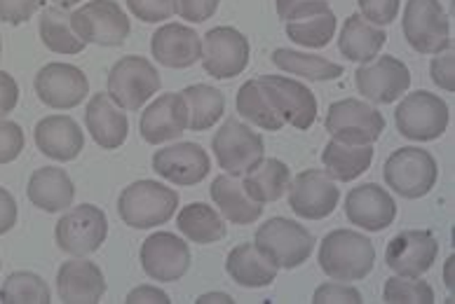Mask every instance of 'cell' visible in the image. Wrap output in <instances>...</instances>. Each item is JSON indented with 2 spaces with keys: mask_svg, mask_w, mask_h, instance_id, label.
<instances>
[{
  "mask_svg": "<svg viewBox=\"0 0 455 304\" xmlns=\"http://www.w3.org/2000/svg\"><path fill=\"white\" fill-rule=\"evenodd\" d=\"M319 267L333 281H362L373 272L376 248L355 230H333L319 244Z\"/></svg>",
  "mask_w": 455,
  "mask_h": 304,
  "instance_id": "obj_1",
  "label": "cell"
},
{
  "mask_svg": "<svg viewBox=\"0 0 455 304\" xmlns=\"http://www.w3.org/2000/svg\"><path fill=\"white\" fill-rule=\"evenodd\" d=\"M179 208V194L157 181H137L127 185L117 197V214L134 230L170 222Z\"/></svg>",
  "mask_w": 455,
  "mask_h": 304,
  "instance_id": "obj_2",
  "label": "cell"
},
{
  "mask_svg": "<svg viewBox=\"0 0 455 304\" xmlns=\"http://www.w3.org/2000/svg\"><path fill=\"white\" fill-rule=\"evenodd\" d=\"M254 244L277 269H296L315 251V237L289 218H270L256 230Z\"/></svg>",
  "mask_w": 455,
  "mask_h": 304,
  "instance_id": "obj_3",
  "label": "cell"
},
{
  "mask_svg": "<svg viewBox=\"0 0 455 304\" xmlns=\"http://www.w3.org/2000/svg\"><path fill=\"white\" fill-rule=\"evenodd\" d=\"M449 105L432 91H413L402 98L395 111V124L403 138L427 143L442 138L449 129Z\"/></svg>",
  "mask_w": 455,
  "mask_h": 304,
  "instance_id": "obj_4",
  "label": "cell"
},
{
  "mask_svg": "<svg viewBox=\"0 0 455 304\" xmlns=\"http://www.w3.org/2000/svg\"><path fill=\"white\" fill-rule=\"evenodd\" d=\"M212 150H214L219 167L228 175H235V178H242L244 174H249L266 157L263 136L244 122H240V120H235V117H228L226 122L221 124V129L216 131Z\"/></svg>",
  "mask_w": 455,
  "mask_h": 304,
  "instance_id": "obj_5",
  "label": "cell"
},
{
  "mask_svg": "<svg viewBox=\"0 0 455 304\" xmlns=\"http://www.w3.org/2000/svg\"><path fill=\"white\" fill-rule=\"evenodd\" d=\"M385 183L403 199H420L432 192L439 178L435 155L423 148L395 150L383 168Z\"/></svg>",
  "mask_w": 455,
  "mask_h": 304,
  "instance_id": "obj_6",
  "label": "cell"
},
{
  "mask_svg": "<svg viewBox=\"0 0 455 304\" xmlns=\"http://www.w3.org/2000/svg\"><path fill=\"white\" fill-rule=\"evenodd\" d=\"M160 87V73L146 57H123L108 73V97L123 111H141Z\"/></svg>",
  "mask_w": 455,
  "mask_h": 304,
  "instance_id": "obj_7",
  "label": "cell"
},
{
  "mask_svg": "<svg viewBox=\"0 0 455 304\" xmlns=\"http://www.w3.org/2000/svg\"><path fill=\"white\" fill-rule=\"evenodd\" d=\"M71 28L85 45L117 47L130 38L132 24L116 0H90L71 14Z\"/></svg>",
  "mask_w": 455,
  "mask_h": 304,
  "instance_id": "obj_8",
  "label": "cell"
},
{
  "mask_svg": "<svg viewBox=\"0 0 455 304\" xmlns=\"http://www.w3.org/2000/svg\"><path fill=\"white\" fill-rule=\"evenodd\" d=\"M108 237V221L99 207L80 204L66 211L54 227V241L73 258H87L97 253Z\"/></svg>",
  "mask_w": 455,
  "mask_h": 304,
  "instance_id": "obj_9",
  "label": "cell"
},
{
  "mask_svg": "<svg viewBox=\"0 0 455 304\" xmlns=\"http://www.w3.org/2000/svg\"><path fill=\"white\" fill-rule=\"evenodd\" d=\"M324 127L339 143L373 145L385 131V117L366 101L343 98L329 105Z\"/></svg>",
  "mask_w": 455,
  "mask_h": 304,
  "instance_id": "obj_10",
  "label": "cell"
},
{
  "mask_svg": "<svg viewBox=\"0 0 455 304\" xmlns=\"http://www.w3.org/2000/svg\"><path fill=\"white\" fill-rule=\"evenodd\" d=\"M402 27L418 54H439L451 47V24L439 0H409Z\"/></svg>",
  "mask_w": 455,
  "mask_h": 304,
  "instance_id": "obj_11",
  "label": "cell"
},
{
  "mask_svg": "<svg viewBox=\"0 0 455 304\" xmlns=\"http://www.w3.org/2000/svg\"><path fill=\"white\" fill-rule=\"evenodd\" d=\"M249 40L233 27H216L202 40V68L216 80H233L249 66Z\"/></svg>",
  "mask_w": 455,
  "mask_h": 304,
  "instance_id": "obj_12",
  "label": "cell"
},
{
  "mask_svg": "<svg viewBox=\"0 0 455 304\" xmlns=\"http://www.w3.org/2000/svg\"><path fill=\"white\" fill-rule=\"evenodd\" d=\"M289 207L303 221H324L336 211L340 201V188L331 175L319 168L300 171L289 183Z\"/></svg>",
  "mask_w": 455,
  "mask_h": 304,
  "instance_id": "obj_13",
  "label": "cell"
},
{
  "mask_svg": "<svg viewBox=\"0 0 455 304\" xmlns=\"http://www.w3.org/2000/svg\"><path fill=\"white\" fill-rule=\"evenodd\" d=\"M256 80L284 124H291L300 131L313 127L317 120V98L306 84L286 75H260Z\"/></svg>",
  "mask_w": 455,
  "mask_h": 304,
  "instance_id": "obj_14",
  "label": "cell"
},
{
  "mask_svg": "<svg viewBox=\"0 0 455 304\" xmlns=\"http://www.w3.org/2000/svg\"><path fill=\"white\" fill-rule=\"evenodd\" d=\"M357 91L376 105L395 104L411 87V73L403 61L395 57H378L362 64L355 73Z\"/></svg>",
  "mask_w": 455,
  "mask_h": 304,
  "instance_id": "obj_15",
  "label": "cell"
},
{
  "mask_svg": "<svg viewBox=\"0 0 455 304\" xmlns=\"http://www.w3.org/2000/svg\"><path fill=\"white\" fill-rule=\"evenodd\" d=\"M141 267L146 277L160 284L181 281L190 269L188 241L172 232H156L141 244Z\"/></svg>",
  "mask_w": 455,
  "mask_h": 304,
  "instance_id": "obj_16",
  "label": "cell"
},
{
  "mask_svg": "<svg viewBox=\"0 0 455 304\" xmlns=\"http://www.w3.org/2000/svg\"><path fill=\"white\" fill-rule=\"evenodd\" d=\"M36 94L47 108L71 111L80 105L90 94L87 75L73 64H47L36 75Z\"/></svg>",
  "mask_w": 455,
  "mask_h": 304,
  "instance_id": "obj_17",
  "label": "cell"
},
{
  "mask_svg": "<svg viewBox=\"0 0 455 304\" xmlns=\"http://www.w3.org/2000/svg\"><path fill=\"white\" fill-rule=\"evenodd\" d=\"M439 244L429 230H403L387 244L385 262L397 277H423L436 262Z\"/></svg>",
  "mask_w": 455,
  "mask_h": 304,
  "instance_id": "obj_18",
  "label": "cell"
},
{
  "mask_svg": "<svg viewBox=\"0 0 455 304\" xmlns=\"http://www.w3.org/2000/svg\"><path fill=\"white\" fill-rule=\"evenodd\" d=\"M153 171L174 185L190 188L207 178L212 171V160L207 150L197 143H176L153 155Z\"/></svg>",
  "mask_w": 455,
  "mask_h": 304,
  "instance_id": "obj_19",
  "label": "cell"
},
{
  "mask_svg": "<svg viewBox=\"0 0 455 304\" xmlns=\"http://www.w3.org/2000/svg\"><path fill=\"white\" fill-rule=\"evenodd\" d=\"M190 111L186 98L179 94H163L156 101L146 105L141 113V138L150 145H163V143L176 141L183 131L188 129Z\"/></svg>",
  "mask_w": 455,
  "mask_h": 304,
  "instance_id": "obj_20",
  "label": "cell"
},
{
  "mask_svg": "<svg viewBox=\"0 0 455 304\" xmlns=\"http://www.w3.org/2000/svg\"><path fill=\"white\" fill-rule=\"evenodd\" d=\"M345 215L352 225L362 227L366 232H383L397 218V204L385 188L376 183H364L347 194Z\"/></svg>",
  "mask_w": 455,
  "mask_h": 304,
  "instance_id": "obj_21",
  "label": "cell"
},
{
  "mask_svg": "<svg viewBox=\"0 0 455 304\" xmlns=\"http://www.w3.org/2000/svg\"><path fill=\"white\" fill-rule=\"evenodd\" d=\"M106 292L104 272L85 258H73L59 267L57 295L66 304H97Z\"/></svg>",
  "mask_w": 455,
  "mask_h": 304,
  "instance_id": "obj_22",
  "label": "cell"
},
{
  "mask_svg": "<svg viewBox=\"0 0 455 304\" xmlns=\"http://www.w3.org/2000/svg\"><path fill=\"white\" fill-rule=\"evenodd\" d=\"M150 52L157 64L181 71V68L196 66L202 58V38L197 31L183 24H164L153 33Z\"/></svg>",
  "mask_w": 455,
  "mask_h": 304,
  "instance_id": "obj_23",
  "label": "cell"
},
{
  "mask_svg": "<svg viewBox=\"0 0 455 304\" xmlns=\"http://www.w3.org/2000/svg\"><path fill=\"white\" fill-rule=\"evenodd\" d=\"M36 145L50 160L73 162L85 148V136L73 117L47 115L36 124Z\"/></svg>",
  "mask_w": 455,
  "mask_h": 304,
  "instance_id": "obj_24",
  "label": "cell"
},
{
  "mask_svg": "<svg viewBox=\"0 0 455 304\" xmlns=\"http://www.w3.org/2000/svg\"><path fill=\"white\" fill-rule=\"evenodd\" d=\"M85 124L94 143L104 150L120 148L130 134V120L123 113V108L108 97V91H99L90 98L85 111Z\"/></svg>",
  "mask_w": 455,
  "mask_h": 304,
  "instance_id": "obj_25",
  "label": "cell"
},
{
  "mask_svg": "<svg viewBox=\"0 0 455 304\" xmlns=\"http://www.w3.org/2000/svg\"><path fill=\"white\" fill-rule=\"evenodd\" d=\"M27 194L33 207L43 208L45 214H59V211L73 207L76 185L64 168L43 167L33 171L31 178H28Z\"/></svg>",
  "mask_w": 455,
  "mask_h": 304,
  "instance_id": "obj_26",
  "label": "cell"
},
{
  "mask_svg": "<svg viewBox=\"0 0 455 304\" xmlns=\"http://www.w3.org/2000/svg\"><path fill=\"white\" fill-rule=\"evenodd\" d=\"M387 43V33L383 27H376L366 21L362 14H350L343 21L339 35V50L347 61L355 64H369L380 54Z\"/></svg>",
  "mask_w": 455,
  "mask_h": 304,
  "instance_id": "obj_27",
  "label": "cell"
},
{
  "mask_svg": "<svg viewBox=\"0 0 455 304\" xmlns=\"http://www.w3.org/2000/svg\"><path fill=\"white\" fill-rule=\"evenodd\" d=\"M209 192H212V199L219 207L223 218L228 222H233V225H254L263 215V208H266L244 192L242 183L235 175L223 174L214 178Z\"/></svg>",
  "mask_w": 455,
  "mask_h": 304,
  "instance_id": "obj_28",
  "label": "cell"
},
{
  "mask_svg": "<svg viewBox=\"0 0 455 304\" xmlns=\"http://www.w3.org/2000/svg\"><path fill=\"white\" fill-rule=\"evenodd\" d=\"M226 272L242 288H266L277 278V267L256 248V244H240L228 253Z\"/></svg>",
  "mask_w": 455,
  "mask_h": 304,
  "instance_id": "obj_29",
  "label": "cell"
},
{
  "mask_svg": "<svg viewBox=\"0 0 455 304\" xmlns=\"http://www.w3.org/2000/svg\"><path fill=\"white\" fill-rule=\"evenodd\" d=\"M289 183H291V171L277 157H267V160L263 157V162L259 167L242 175L244 192L254 201L263 204V207L282 199V194L289 190Z\"/></svg>",
  "mask_w": 455,
  "mask_h": 304,
  "instance_id": "obj_30",
  "label": "cell"
},
{
  "mask_svg": "<svg viewBox=\"0 0 455 304\" xmlns=\"http://www.w3.org/2000/svg\"><path fill=\"white\" fill-rule=\"evenodd\" d=\"M371 162H373V145H347L331 138L322 152L326 174L339 183L357 181L359 175L369 171Z\"/></svg>",
  "mask_w": 455,
  "mask_h": 304,
  "instance_id": "obj_31",
  "label": "cell"
},
{
  "mask_svg": "<svg viewBox=\"0 0 455 304\" xmlns=\"http://www.w3.org/2000/svg\"><path fill=\"white\" fill-rule=\"evenodd\" d=\"M176 227L190 244H202V246L226 239L228 234V225L221 214L214 207L202 204V201L183 207L176 215Z\"/></svg>",
  "mask_w": 455,
  "mask_h": 304,
  "instance_id": "obj_32",
  "label": "cell"
},
{
  "mask_svg": "<svg viewBox=\"0 0 455 304\" xmlns=\"http://www.w3.org/2000/svg\"><path fill=\"white\" fill-rule=\"evenodd\" d=\"M273 64L282 73L299 75V78L313 80V82H326V80H339L343 75V66L333 64L329 58L317 57V54H306L299 50H275Z\"/></svg>",
  "mask_w": 455,
  "mask_h": 304,
  "instance_id": "obj_33",
  "label": "cell"
},
{
  "mask_svg": "<svg viewBox=\"0 0 455 304\" xmlns=\"http://www.w3.org/2000/svg\"><path fill=\"white\" fill-rule=\"evenodd\" d=\"M190 111V131L212 129L226 113V97L209 84H190L181 91Z\"/></svg>",
  "mask_w": 455,
  "mask_h": 304,
  "instance_id": "obj_34",
  "label": "cell"
},
{
  "mask_svg": "<svg viewBox=\"0 0 455 304\" xmlns=\"http://www.w3.org/2000/svg\"><path fill=\"white\" fill-rule=\"evenodd\" d=\"M40 40L47 50L57 54H80L87 47L73 33L71 14L57 5L45 7L40 14Z\"/></svg>",
  "mask_w": 455,
  "mask_h": 304,
  "instance_id": "obj_35",
  "label": "cell"
},
{
  "mask_svg": "<svg viewBox=\"0 0 455 304\" xmlns=\"http://www.w3.org/2000/svg\"><path fill=\"white\" fill-rule=\"evenodd\" d=\"M237 113H240L249 124H254L263 131H280L284 127V120L275 111L273 104L260 90L259 80H247L237 91Z\"/></svg>",
  "mask_w": 455,
  "mask_h": 304,
  "instance_id": "obj_36",
  "label": "cell"
},
{
  "mask_svg": "<svg viewBox=\"0 0 455 304\" xmlns=\"http://www.w3.org/2000/svg\"><path fill=\"white\" fill-rule=\"evenodd\" d=\"M336 27H339V19L331 12V7H326V10L310 14L306 19L286 21V35L296 45L307 47V50H324L336 35Z\"/></svg>",
  "mask_w": 455,
  "mask_h": 304,
  "instance_id": "obj_37",
  "label": "cell"
},
{
  "mask_svg": "<svg viewBox=\"0 0 455 304\" xmlns=\"http://www.w3.org/2000/svg\"><path fill=\"white\" fill-rule=\"evenodd\" d=\"M0 302L3 304H50L52 291L45 284V278L33 272H14L5 278L0 288Z\"/></svg>",
  "mask_w": 455,
  "mask_h": 304,
  "instance_id": "obj_38",
  "label": "cell"
},
{
  "mask_svg": "<svg viewBox=\"0 0 455 304\" xmlns=\"http://www.w3.org/2000/svg\"><path fill=\"white\" fill-rule=\"evenodd\" d=\"M383 300L387 304H432L435 288L420 277H392L385 281Z\"/></svg>",
  "mask_w": 455,
  "mask_h": 304,
  "instance_id": "obj_39",
  "label": "cell"
},
{
  "mask_svg": "<svg viewBox=\"0 0 455 304\" xmlns=\"http://www.w3.org/2000/svg\"><path fill=\"white\" fill-rule=\"evenodd\" d=\"M127 7L143 24H160L179 12L176 0H127Z\"/></svg>",
  "mask_w": 455,
  "mask_h": 304,
  "instance_id": "obj_40",
  "label": "cell"
},
{
  "mask_svg": "<svg viewBox=\"0 0 455 304\" xmlns=\"http://www.w3.org/2000/svg\"><path fill=\"white\" fill-rule=\"evenodd\" d=\"M315 304H359L362 292L355 285L345 284V281H329V284L319 285L313 295Z\"/></svg>",
  "mask_w": 455,
  "mask_h": 304,
  "instance_id": "obj_41",
  "label": "cell"
},
{
  "mask_svg": "<svg viewBox=\"0 0 455 304\" xmlns=\"http://www.w3.org/2000/svg\"><path fill=\"white\" fill-rule=\"evenodd\" d=\"M24 145H27V138L20 124L0 117V164L14 162L21 155Z\"/></svg>",
  "mask_w": 455,
  "mask_h": 304,
  "instance_id": "obj_42",
  "label": "cell"
},
{
  "mask_svg": "<svg viewBox=\"0 0 455 304\" xmlns=\"http://www.w3.org/2000/svg\"><path fill=\"white\" fill-rule=\"evenodd\" d=\"M362 17L376 27H387L397 19L402 0H357Z\"/></svg>",
  "mask_w": 455,
  "mask_h": 304,
  "instance_id": "obj_43",
  "label": "cell"
},
{
  "mask_svg": "<svg viewBox=\"0 0 455 304\" xmlns=\"http://www.w3.org/2000/svg\"><path fill=\"white\" fill-rule=\"evenodd\" d=\"M453 61H455V52L453 45L442 50L439 54H435L432 58V64H429V75L435 80V84L439 90L443 91H455V80H453Z\"/></svg>",
  "mask_w": 455,
  "mask_h": 304,
  "instance_id": "obj_44",
  "label": "cell"
},
{
  "mask_svg": "<svg viewBox=\"0 0 455 304\" xmlns=\"http://www.w3.org/2000/svg\"><path fill=\"white\" fill-rule=\"evenodd\" d=\"M45 0H0V21L20 27L38 12Z\"/></svg>",
  "mask_w": 455,
  "mask_h": 304,
  "instance_id": "obj_45",
  "label": "cell"
},
{
  "mask_svg": "<svg viewBox=\"0 0 455 304\" xmlns=\"http://www.w3.org/2000/svg\"><path fill=\"white\" fill-rule=\"evenodd\" d=\"M275 5L282 21H299L326 10L329 3L326 0H275Z\"/></svg>",
  "mask_w": 455,
  "mask_h": 304,
  "instance_id": "obj_46",
  "label": "cell"
},
{
  "mask_svg": "<svg viewBox=\"0 0 455 304\" xmlns=\"http://www.w3.org/2000/svg\"><path fill=\"white\" fill-rule=\"evenodd\" d=\"M179 5V14L183 19L193 21V24H202L207 21L209 17H214L221 0H176Z\"/></svg>",
  "mask_w": 455,
  "mask_h": 304,
  "instance_id": "obj_47",
  "label": "cell"
},
{
  "mask_svg": "<svg viewBox=\"0 0 455 304\" xmlns=\"http://www.w3.org/2000/svg\"><path fill=\"white\" fill-rule=\"evenodd\" d=\"M20 104V84L10 73L0 71V117L10 115Z\"/></svg>",
  "mask_w": 455,
  "mask_h": 304,
  "instance_id": "obj_48",
  "label": "cell"
},
{
  "mask_svg": "<svg viewBox=\"0 0 455 304\" xmlns=\"http://www.w3.org/2000/svg\"><path fill=\"white\" fill-rule=\"evenodd\" d=\"M127 304H172L170 295L156 285H139L134 291L127 292V298H124Z\"/></svg>",
  "mask_w": 455,
  "mask_h": 304,
  "instance_id": "obj_49",
  "label": "cell"
},
{
  "mask_svg": "<svg viewBox=\"0 0 455 304\" xmlns=\"http://www.w3.org/2000/svg\"><path fill=\"white\" fill-rule=\"evenodd\" d=\"M17 215H20V208L14 197L5 188H0V237L17 225Z\"/></svg>",
  "mask_w": 455,
  "mask_h": 304,
  "instance_id": "obj_50",
  "label": "cell"
},
{
  "mask_svg": "<svg viewBox=\"0 0 455 304\" xmlns=\"http://www.w3.org/2000/svg\"><path fill=\"white\" fill-rule=\"evenodd\" d=\"M214 302L233 304L235 300L230 298L228 292H207V295H202V298H197V304H214Z\"/></svg>",
  "mask_w": 455,
  "mask_h": 304,
  "instance_id": "obj_51",
  "label": "cell"
},
{
  "mask_svg": "<svg viewBox=\"0 0 455 304\" xmlns=\"http://www.w3.org/2000/svg\"><path fill=\"white\" fill-rule=\"evenodd\" d=\"M453 267H455V255H451L449 260H446V267H443V285H446V291L453 295Z\"/></svg>",
  "mask_w": 455,
  "mask_h": 304,
  "instance_id": "obj_52",
  "label": "cell"
},
{
  "mask_svg": "<svg viewBox=\"0 0 455 304\" xmlns=\"http://www.w3.org/2000/svg\"><path fill=\"white\" fill-rule=\"evenodd\" d=\"M54 5L61 7V10H68V7H76L78 3H83V0H52Z\"/></svg>",
  "mask_w": 455,
  "mask_h": 304,
  "instance_id": "obj_53",
  "label": "cell"
},
{
  "mask_svg": "<svg viewBox=\"0 0 455 304\" xmlns=\"http://www.w3.org/2000/svg\"><path fill=\"white\" fill-rule=\"evenodd\" d=\"M0 54H3V40H0Z\"/></svg>",
  "mask_w": 455,
  "mask_h": 304,
  "instance_id": "obj_54",
  "label": "cell"
}]
</instances>
